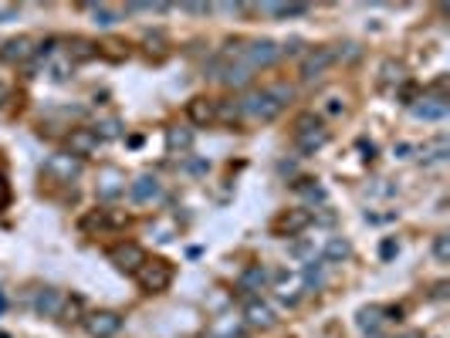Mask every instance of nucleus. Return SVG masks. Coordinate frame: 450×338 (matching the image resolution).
<instances>
[{
  "label": "nucleus",
  "instance_id": "f257e3e1",
  "mask_svg": "<svg viewBox=\"0 0 450 338\" xmlns=\"http://www.w3.org/2000/svg\"><path fill=\"white\" fill-rule=\"evenodd\" d=\"M291 95H294L291 84L257 88V91H250V95H244V98L237 102L241 119H247V122H271V119H278V115L285 112V105L291 102Z\"/></svg>",
  "mask_w": 450,
  "mask_h": 338
},
{
  "label": "nucleus",
  "instance_id": "f03ea898",
  "mask_svg": "<svg viewBox=\"0 0 450 338\" xmlns=\"http://www.w3.org/2000/svg\"><path fill=\"white\" fill-rule=\"evenodd\" d=\"M328 142V128L322 126V119L319 115H301L298 122H294V146H298V153H305V156H315L322 146Z\"/></svg>",
  "mask_w": 450,
  "mask_h": 338
},
{
  "label": "nucleus",
  "instance_id": "7ed1b4c3",
  "mask_svg": "<svg viewBox=\"0 0 450 338\" xmlns=\"http://www.w3.org/2000/svg\"><path fill=\"white\" fill-rule=\"evenodd\" d=\"M139 284H142V291H149V295H160L166 291L169 284H173V264L163 260V257H153V260H146L139 271Z\"/></svg>",
  "mask_w": 450,
  "mask_h": 338
},
{
  "label": "nucleus",
  "instance_id": "20e7f679",
  "mask_svg": "<svg viewBox=\"0 0 450 338\" xmlns=\"http://www.w3.org/2000/svg\"><path fill=\"white\" fill-rule=\"evenodd\" d=\"M85 332L92 338H116L122 332V315L119 311H95L85 318Z\"/></svg>",
  "mask_w": 450,
  "mask_h": 338
},
{
  "label": "nucleus",
  "instance_id": "39448f33",
  "mask_svg": "<svg viewBox=\"0 0 450 338\" xmlns=\"http://www.w3.org/2000/svg\"><path fill=\"white\" fill-rule=\"evenodd\" d=\"M409 112H413V119H423V122H440V119H447L450 115V105L444 95H423V98H416V102H409Z\"/></svg>",
  "mask_w": 450,
  "mask_h": 338
},
{
  "label": "nucleus",
  "instance_id": "423d86ee",
  "mask_svg": "<svg viewBox=\"0 0 450 338\" xmlns=\"http://www.w3.org/2000/svg\"><path fill=\"white\" fill-rule=\"evenodd\" d=\"M109 257H112V264H116L119 271H125V274H136V271L149 260L146 251H142L139 244H132V240H129V244H116V247L109 251Z\"/></svg>",
  "mask_w": 450,
  "mask_h": 338
},
{
  "label": "nucleus",
  "instance_id": "0eeeda50",
  "mask_svg": "<svg viewBox=\"0 0 450 338\" xmlns=\"http://www.w3.org/2000/svg\"><path fill=\"white\" fill-rule=\"evenodd\" d=\"M332 65H335V51H332V47H315V51H308L305 61H301V82H315L319 75H325Z\"/></svg>",
  "mask_w": 450,
  "mask_h": 338
},
{
  "label": "nucleus",
  "instance_id": "6e6552de",
  "mask_svg": "<svg viewBox=\"0 0 450 338\" xmlns=\"http://www.w3.org/2000/svg\"><path fill=\"white\" fill-rule=\"evenodd\" d=\"M160 193H163V186H160V179L153 172H142V176H136L129 183V200L132 203H153V200H160Z\"/></svg>",
  "mask_w": 450,
  "mask_h": 338
},
{
  "label": "nucleus",
  "instance_id": "1a4fd4ad",
  "mask_svg": "<svg viewBox=\"0 0 450 338\" xmlns=\"http://www.w3.org/2000/svg\"><path fill=\"white\" fill-rule=\"evenodd\" d=\"M308 223H312V213L308 210H285L271 223V230H275L278 237H294V234H301Z\"/></svg>",
  "mask_w": 450,
  "mask_h": 338
},
{
  "label": "nucleus",
  "instance_id": "9d476101",
  "mask_svg": "<svg viewBox=\"0 0 450 338\" xmlns=\"http://www.w3.org/2000/svg\"><path fill=\"white\" fill-rule=\"evenodd\" d=\"M34 51H38V47H34V41L21 34V38H10V41L0 47V58H3L7 65H28V61L34 58Z\"/></svg>",
  "mask_w": 450,
  "mask_h": 338
},
{
  "label": "nucleus",
  "instance_id": "9b49d317",
  "mask_svg": "<svg viewBox=\"0 0 450 338\" xmlns=\"http://www.w3.org/2000/svg\"><path fill=\"white\" fill-rule=\"evenodd\" d=\"M186 115H190L193 126H213V122H217V98H206V95L190 98Z\"/></svg>",
  "mask_w": 450,
  "mask_h": 338
},
{
  "label": "nucleus",
  "instance_id": "f8f14e48",
  "mask_svg": "<svg viewBox=\"0 0 450 338\" xmlns=\"http://www.w3.org/2000/svg\"><path fill=\"white\" fill-rule=\"evenodd\" d=\"M68 149H72L75 159H78V156H92V153L98 149V135H95V128H72V135H68Z\"/></svg>",
  "mask_w": 450,
  "mask_h": 338
},
{
  "label": "nucleus",
  "instance_id": "ddd939ff",
  "mask_svg": "<svg viewBox=\"0 0 450 338\" xmlns=\"http://www.w3.org/2000/svg\"><path fill=\"white\" fill-rule=\"evenodd\" d=\"M244 322L250 328H271V325H275V315H271V308H268L261 297H250L244 304Z\"/></svg>",
  "mask_w": 450,
  "mask_h": 338
},
{
  "label": "nucleus",
  "instance_id": "4468645a",
  "mask_svg": "<svg viewBox=\"0 0 450 338\" xmlns=\"http://www.w3.org/2000/svg\"><path fill=\"white\" fill-rule=\"evenodd\" d=\"M61 308H65V295H61L58 288H44V291H38V297H34V311L44 315V318L61 315Z\"/></svg>",
  "mask_w": 450,
  "mask_h": 338
},
{
  "label": "nucleus",
  "instance_id": "2eb2a0df",
  "mask_svg": "<svg viewBox=\"0 0 450 338\" xmlns=\"http://www.w3.org/2000/svg\"><path fill=\"white\" fill-rule=\"evenodd\" d=\"M271 281V274L261 267V264H250V267H244L241 271V278H237V288L241 291H247V295H254V291H264V284Z\"/></svg>",
  "mask_w": 450,
  "mask_h": 338
},
{
  "label": "nucleus",
  "instance_id": "dca6fc26",
  "mask_svg": "<svg viewBox=\"0 0 450 338\" xmlns=\"http://www.w3.org/2000/svg\"><path fill=\"white\" fill-rule=\"evenodd\" d=\"M301 281H305V291H322L325 288V260L308 257L301 267Z\"/></svg>",
  "mask_w": 450,
  "mask_h": 338
},
{
  "label": "nucleus",
  "instance_id": "f3484780",
  "mask_svg": "<svg viewBox=\"0 0 450 338\" xmlns=\"http://www.w3.org/2000/svg\"><path fill=\"white\" fill-rule=\"evenodd\" d=\"M47 172H58L65 183H72V179L82 172V163H78L75 156H51V159H47Z\"/></svg>",
  "mask_w": 450,
  "mask_h": 338
},
{
  "label": "nucleus",
  "instance_id": "a211bd4d",
  "mask_svg": "<svg viewBox=\"0 0 450 338\" xmlns=\"http://www.w3.org/2000/svg\"><path fill=\"white\" fill-rule=\"evenodd\" d=\"M85 10L92 14V21H95L98 27H112V24L122 21V10H119V7H109V3H88Z\"/></svg>",
  "mask_w": 450,
  "mask_h": 338
},
{
  "label": "nucleus",
  "instance_id": "6ab92c4d",
  "mask_svg": "<svg viewBox=\"0 0 450 338\" xmlns=\"http://www.w3.org/2000/svg\"><path fill=\"white\" fill-rule=\"evenodd\" d=\"M352 257V244L345 240V237H332L325 244V251H322V260L325 264H342V260H349Z\"/></svg>",
  "mask_w": 450,
  "mask_h": 338
},
{
  "label": "nucleus",
  "instance_id": "aec40b11",
  "mask_svg": "<svg viewBox=\"0 0 450 338\" xmlns=\"http://www.w3.org/2000/svg\"><path fill=\"white\" fill-rule=\"evenodd\" d=\"M447 156H450L447 135H440V139H433V142H427V146L420 149V159H423V163H444Z\"/></svg>",
  "mask_w": 450,
  "mask_h": 338
},
{
  "label": "nucleus",
  "instance_id": "412c9836",
  "mask_svg": "<svg viewBox=\"0 0 450 338\" xmlns=\"http://www.w3.org/2000/svg\"><path fill=\"white\" fill-rule=\"evenodd\" d=\"M294 193L305 196L308 203H325L328 200L325 186H319V179H298V183H294Z\"/></svg>",
  "mask_w": 450,
  "mask_h": 338
},
{
  "label": "nucleus",
  "instance_id": "4be33fe9",
  "mask_svg": "<svg viewBox=\"0 0 450 338\" xmlns=\"http://www.w3.org/2000/svg\"><path fill=\"white\" fill-rule=\"evenodd\" d=\"M356 322H359V332H366V335H379V325H383V322H386V318H383V311H379V308H363V311H359V315H356Z\"/></svg>",
  "mask_w": 450,
  "mask_h": 338
},
{
  "label": "nucleus",
  "instance_id": "5701e85b",
  "mask_svg": "<svg viewBox=\"0 0 450 338\" xmlns=\"http://www.w3.org/2000/svg\"><path fill=\"white\" fill-rule=\"evenodd\" d=\"M98 44H92V41H82V38H75V41L68 44V58H72V65L75 61H92V58H98Z\"/></svg>",
  "mask_w": 450,
  "mask_h": 338
},
{
  "label": "nucleus",
  "instance_id": "b1692460",
  "mask_svg": "<svg viewBox=\"0 0 450 338\" xmlns=\"http://www.w3.org/2000/svg\"><path fill=\"white\" fill-rule=\"evenodd\" d=\"M166 146H169V153H186L193 146V132L190 128H169L166 132Z\"/></svg>",
  "mask_w": 450,
  "mask_h": 338
},
{
  "label": "nucleus",
  "instance_id": "393cba45",
  "mask_svg": "<svg viewBox=\"0 0 450 338\" xmlns=\"http://www.w3.org/2000/svg\"><path fill=\"white\" fill-rule=\"evenodd\" d=\"M264 10H268L271 17H281V21H285V17H305V14H308V3H268Z\"/></svg>",
  "mask_w": 450,
  "mask_h": 338
},
{
  "label": "nucleus",
  "instance_id": "a878e982",
  "mask_svg": "<svg viewBox=\"0 0 450 338\" xmlns=\"http://www.w3.org/2000/svg\"><path fill=\"white\" fill-rule=\"evenodd\" d=\"M383 84H403L407 82V68L400 61H383Z\"/></svg>",
  "mask_w": 450,
  "mask_h": 338
},
{
  "label": "nucleus",
  "instance_id": "bb28decb",
  "mask_svg": "<svg viewBox=\"0 0 450 338\" xmlns=\"http://www.w3.org/2000/svg\"><path fill=\"white\" fill-rule=\"evenodd\" d=\"M116 223H122V220H119V216H109L105 210H98V213H88V216H85L82 230H95V227L102 230V227H116Z\"/></svg>",
  "mask_w": 450,
  "mask_h": 338
},
{
  "label": "nucleus",
  "instance_id": "cd10ccee",
  "mask_svg": "<svg viewBox=\"0 0 450 338\" xmlns=\"http://www.w3.org/2000/svg\"><path fill=\"white\" fill-rule=\"evenodd\" d=\"M217 122H241L237 102H217Z\"/></svg>",
  "mask_w": 450,
  "mask_h": 338
},
{
  "label": "nucleus",
  "instance_id": "c85d7f7f",
  "mask_svg": "<svg viewBox=\"0 0 450 338\" xmlns=\"http://www.w3.org/2000/svg\"><path fill=\"white\" fill-rule=\"evenodd\" d=\"M95 135H98V142H102V139H119V135H122L119 119H105V122H98V126H95Z\"/></svg>",
  "mask_w": 450,
  "mask_h": 338
},
{
  "label": "nucleus",
  "instance_id": "c756f323",
  "mask_svg": "<svg viewBox=\"0 0 450 338\" xmlns=\"http://www.w3.org/2000/svg\"><path fill=\"white\" fill-rule=\"evenodd\" d=\"M433 257H437L440 264H447L450 260V237L447 234H437V237H433Z\"/></svg>",
  "mask_w": 450,
  "mask_h": 338
},
{
  "label": "nucleus",
  "instance_id": "7c9ffc66",
  "mask_svg": "<svg viewBox=\"0 0 450 338\" xmlns=\"http://www.w3.org/2000/svg\"><path fill=\"white\" fill-rule=\"evenodd\" d=\"M180 169H183V172H193V176H204L206 169H210V163H206V159H186Z\"/></svg>",
  "mask_w": 450,
  "mask_h": 338
},
{
  "label": "nucleus",
  "instance_id": "2f4dec72",
  "mask_svg": "<svg viewBox=\"0 0 450 338\" xmlns=\"http://www.w3.org/2000/svg\"><path fill=\"white\" fill-rule=\"evenodd\" d=\"M322 112H325V115H342V112H345V102L332 95V98H325V105H322Z\"/></svg>",
  "mask_w": 450,
  "mask_h": 338
},
{
  "label": "nucleus",
  "instance_id": "473e14b6",
  "mask_svg": "<svg viewBox=\"0 0 450 338\" xmlns=\"http://www.w3.org/2000/svg\"><path fill=\"white\" fill-rule=\"evenodd\" d=\"M396 254H400V244H396V240H393V237H389V240H383V244H379V257H383V260H393V257H396Z\"/></svg>",
  "mask_w": 450,
  "mask_h": 338
},
{
  "label": "nucleus",
  "instance_id": "72a5a7b5",
  "mask_svg": "<svg viewBox=\"0 0 450 338\" xmlns=\"http://www.w3.org/2000/svg\"><path fill=\"white\" fill-rule=\"evenodd\" d=\"M17 17V3H0V24Z\"/></svg>",
  "mask_w": 450,
  "mask_h": 338
},
{
  "label": "nucleus",
  "instance_id": "f704fd0d",
  "mask_svg": "<svg viewBox=\"0 0 450 338\" xmlns=\"http://www.w3.org/2000/svg\"><path fill=\"white\" fill-rule=\"evenodd\" d=\"M288 251L294 254V257H308V254H312V244H308V240H301V244H291Z\"/></svg>",
  "mask_w": 450,
  "mask_h": 338
},
{
  "label": "nucleus",
  "instance_id": "c9c22d12",
  "mask_svg": "<svg viewBox=\"0 0 450 338\" xmlns=\"http://www.w3.org/2000/svg\"><path fill=\"white\" fill-rule=\"evenodd\" d=\"M183 10H190V14H210V3H183Z\"/></svg>",
  "mask_w": 450,
  "mask_h": 338
},
{
  "label": "nucleus",
  "instance_id": "e433bc0d",
  "mask_svg": "<svg viewBox=\"0 0 450 338\" xmlns=\"http://www.w3.org/2000/svg\"><path fill=\"white\" fill-rule=\"evenodd\" d=\"M447 281H440V284H433V297H437V301H444V297H447Z\"/></svg>",
  "mask_w": 450,
  "mask_h": 338
},
{
  "label": "nucleus",
  "instance_id": "4c0bfd02",
  "mask_svg": "<svg viewBox=\"0 0 450 338\" xmlns=\"http://www.w3.org/2000/svg\"><path fill=\"white\" fill-rule=\"evenodd\" d=\"M301 51V41H288L285 47H281V54H298Z\"/></svg>",
  "mask_w": 450,
  "mask_h": 338
},
{
  "label": "nucleus",
  "instance_id": "58836bf2",
  "mask_svg": "<svg viewBox=\"0 0 450 338\" xmlns=\"http://www.w3.org/2000/svg\"><path fill=\"white\" fill-rule=\"evenodd\" d=\"M359 149L366 153V159H372V153H376V146H372V142H366V139H359Z\"/></svg>",
  "mask_w": 450,
  "mask_h": 338
},
{
  "label": "nucleus",
  "instance_id": "ea45409f",
  "mask_svg": "<svg viewBox=\"0 0 450 338\" xmlns=\"http://www.w3.org/2000/svg\"><path fill=\"white\" fill-rule=\"evenodd\" d=\"M396 153H400V156H403V159H407L409 153H413V146H407V142H400V146H396Z\"/></svg>",
  "mask_w": 450,
  "mask_h": 338
},
{
  "label": "nucleus",
  "instance_id": "a19ab883",
  "mask_svg": "<svg viewBox=\"0 0 450 338\" xmlns=\"http://www.w3.org/2000/svg\"><path fill=\"white\" fill-rule=\"evenodd\" d=\"M7 95H10V88H7V84L0 82V105H3V102H7Z\"/></svg>",
  "mask_w": 450,
  "mask_h": 338
},
{
  "label": "nucleus",
  "instance_id": "79ce46f5",
  "mask_svg": "<svg viewBox=\"0 0 450 338\" xmlns=\"http://www.w3.org/2000/svg\"><path fill=\"white\" fill-rule=\"evenodd\" d=\"M3 308H7V297L0 295V315H3Z\"/></svg>",
  "mask_w": 450,
  "mask_h": 338
}]
</instances>
